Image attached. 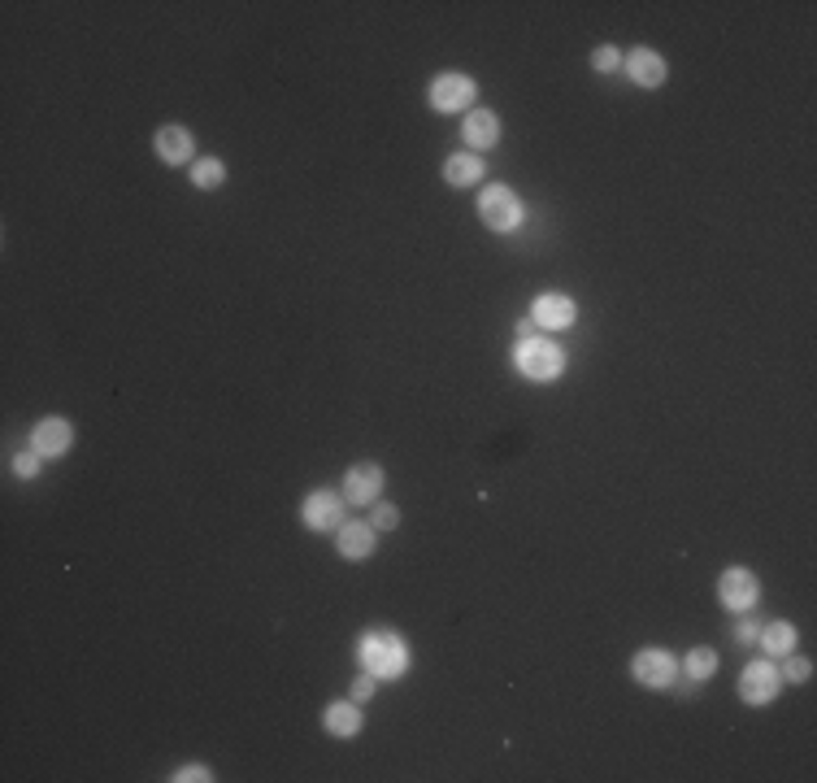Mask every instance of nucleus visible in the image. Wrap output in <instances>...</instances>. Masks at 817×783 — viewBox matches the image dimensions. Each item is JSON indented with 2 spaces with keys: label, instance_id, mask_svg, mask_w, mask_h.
<instances>
[{
  "label": "nucleus",
  "instance_id": "obj_13",
  "mask_svg": "<svg viewBox=\"0 0 817 783\" xmlns=\"http://www.w3.org/2000/svg\"><path fill=\"white\" fill-rule=\"evenodd\" d=\"M622 66H626V74H631V83H639V87H661L665 83V57L652 53V48H635Z\"/></svg>",
  "mask_w": 817,
  "mask_h": 783
},
{
  "label": "nucleus",
  "instance_id": "obj_10",
  "mask_svg": "<svg viewBox=\"0 0 817 783\" xmlns=\"http://www.w3.org/2000/svg\"><path fill=\"white\" fill-rule=\"evenodd\" d=\"M70 444H74V427L66 418H44L31 427V449L40 457H61L70 453Z\"/></svg>",
  "mask_w": 817,
  "mask_h": 783
},
{
  "label": "nucleus",
  "instance_id": "obj_16",
  "mask_svg": "<svg viewBox=\"0 0 817 783\" xmlns=\"http://www.w3.org/2000/svg\"><path fill=\"white\" fill-rule=\"evenodd\" d=\"M444 174H448L452 188H474V183L487 174V166H483L479 153H457V157L444 161Z\"/></svg>",
  "mask_w": 817,
  "mask_h": 783
},
{
  "label": "nucleus",
  "instance_id": "obj_25",
  "mask_svg": "<svg viewBox=\"0 0 817 783\" xmlns=\"http://www.w3.org/2000/svg\"><path fill=\"white\" fill-rule=\"evenodd\" d=\"M592 66H596V70H618V66H622V53L605 44V48H596V53H592Z\"/></svg>",
  "mask_w": 817,
  "mask_h": 783
},
{
  "label": "nucleus",
  "instance_id": "obj_20",
  "mask_svg": "<svg viewBox=\"0 0 817 783\" xmlns=\"http://www.w3.org/2000/svg\"><path fill=\"white\" fill-rule=\"evenodd\" d=\"M678 670H687V679H691V683H705V679L713 675V670H718V653H713V649H691Z\"/></svg>",
  "mask_w": 817,
  "mask_h": 783
},
{
  "label": "nucleus",
  "instance_id": "obj_8",
  "mask_svg": "<svg viewBox=\"0 0 817 783\" xmlns=\"http://www.w3.org/2000/svg\"><path fill=\"white\" fill-rule=\"evenodd\" d=\"M778 683H783V675H778L770 662H752V666H744V675H739V696H744L748 705H770L778 696Z\"/></svg>",
  "mask_w": 817,
  "mask_h": 783
},
{
  "label": "nucleus",
  "instance_id": "obj_22",
  "mask_svg": "<svg viewBox=\"0 0 817 783\" xmlns=\"http://www.w3.org/2000/svg\"><path fill=\"white\" fill-rule=\"evenodd\" d=\"M787 657H791V653H787ZM778 675L791 679V683H804V679L813 675V662H809V657H791V662H787L783 670H778Z\"/></svg>",
  "mask_w": 817,
  "mask_h": 783
},
{
  "label": "nucleus",
  "instance_id": "obj_23",
  "mask_svg": "<svg viewBox=\"0 0 817 783\" xmlns=\"http://www.w3.org/2000/svg\"><path fill=\"white\" fill-rule=\"evenodd\" d=\"M14 475H22V479H35V475H40V453H35V449H22V453L14 457Z\"/></svg>",
  "mask_w": 817,
  "mask_h": 783
},
{
  "label": "nucleus",
  "instance_id": "obj_27",
  "mask_svg": "<svg viewBox=\"0 0 817 783\" xmlns=\"http://www.w3.org/2000/svg\"><path fill=\"white\" fill-rule=\"evenodd\" d=\"M374 683H379V679H374L370 670H366V675H361V679L353 683V701H366V696H374Z\"/></svg>",
  "mask_w": 817,
  "mask_h": 783
},
{
  "label": "nucleus",
  "instance_id": "obj_24",
  "mask_svg": "<svg viewBox=\"0 0 817 783\" xmlns=\"http://www.w3.org/2000/svg\"><path fill=\"white\" fill-rule=\"evenodd\" d=\"M757 636H761V623H757V618L739 614V623H735V640H739V644H757Z\"/></svg>",
  "mask_w": 817,
  "mask_h": 783
},
{
  "label": "nucleus",
  "instance_id": "obj_6",
  "mask_svg": "<svg viewBox=\"0 0 817 783\" xmlns=\"http://www.w3.org/2000/svg\"><path fill=\"white\" fill-rule=\"evenodd\" d=\"M635 679L644 683V688H670V683L678 679V662H674V653H665V649H644V653H635Z\"/></svg>",
  "mask_w": 817,
  "mask_h": 783
},
{
  "label": "nucleus",
  "instance_id": "obj_12",
  "mask_svg": "<svg viewBox=\"0 0 817 783\" xmlns=\"http://www.w3.org/2000/svg\"><path fill=\"white\" fill-rule=\"evenodd\" d=\"M374 540H379V531H374L370 522H339L335 549L344 553V557H353V562H361V557L374 553Z\"/></svg>",
  "mask_w": 817,
  "mask_h": 783
},
{
  "label": "nucleus",
  "instance_id": "obj_11",
  "mask_svg": "<svg viewBox=\"0 0 817 783\" xmlns=\"http://www.w3.org/2000/svg\"><path fill=\"white\" fill-rule=\"evenodd\" d=\"M574 314H578V305L570 301V296H561V292H544L531 305V322H535V327H544V331H565L574 322Z\"/></svg>",
  "mask_w": 817,
  "mask_h": 783
},
{
  "label": "nucleus",
  "instance_id": "obj_14",
  "mask_svg": "<svg viewBox=\"0 0 817 783\" xmlns=\"http://www.w3.org/2000/svg\"><path fill=\"white\" fill-rule=\"evenodd\" d=\"M153 144H157V157L166 161V166H183V161H192V148H196L187 127H161Z\"/></svg>",
  "mask_w": 817,
  "mask_h": 783
},
{
  "label": "nucleus",
  "instance_id": "obj_18",
  "mask_svg": "<svg viewBox=\"0 0 817 783\" xmlns=\"http://www.w3.org/2000/svg\"><path fill=\"white\" fill-rule=\"evenodd\" d=\"M757 644L770 657H787L791 649H796V627H791V623H770V627H761Z\"/></svg>",
  "mask_w": 817,
  "mask_h": 783
},
{
  "label": "nucleus",
  "instance_id": "obj_28",
  "mask_svg": "<svg viewBox=\"0 0 817 783\" xmlns=\"http://www.w3.org/2000/svg\"><path fill=\"white\" fill-rule=\"evenodd\" d=\"M531 335H535V322H531V318L518 322V340H531Z\"/></svg>",
  "mask_w": 817,
  "mask_h": 783
},
{
  "label": "nucleus",
  "instance_id": "obj_3",
  "mask_svg": "<svg viewBox=\"0 0 817 783\" xmlns=\"http://www.w3.org/2000/svg\"><path fill=\"white\" fill-rule=\"evenodd\" d=\"M479 218H483L492 231L509 235V231L522 227L526 209H522V201H518V196H513L509 188H483V192H479Z\"/></svg>",
  "mask_w": 817,
  "mask_h": 783
},
{
  "label": "nucleus",
  "instance_id": "obj_15",
  "mask_svg": "<svg viewBox=\"0 0 817 783\" xmlns=\"http://www.w3.org/2000/svg\"><path fill=\"white\" fill-rule=\"evenodd\" d=\"M461 135H465V144L470 148H492L500 140V122H496L492 109H474V114H465Z\"/></svg>",
  "mask_w": 817,
  "mask_h": 783
},
{
  "label": "nucleus",
  "instance_id": "obj_26",
  "mask_svg": "<svg viewBox=\"0 0 817 783\" xmlns=\"http://www.w3.org/2000/svg\"><path fill=\"white\" fill-rule=\"evenodd\" d=\"M170 779H179V783H196V779H200V783H205V779H213V775H209V766H196V762H192V766H179Z\"/></svg>",
  "mask_w": 817,
  "mask_h": 783
},
{
  "label": "nucleus",
  "instance_id": "obj_1",
  "mask_svg": "<svg viewBox=\"0 0 817 783\" xmlns=\"http://www.w3.org/2000/svg\"><path fill=\"white\" fill-rule=\"evenodd\" d=\"M357 657H361V666L370 670L374 679H400L409 670V644L396 636V631H366L357 644Z\"/></svg>",
  "mask_w": 817,
  "mask_h": 783
},
{
  "label": "nucleus",
  "instance_id": "obj_21",
  "mask_svg": "<svg viewBox=\"0 0 817 783\" xmlns=\"http://www.w3.org/2000/svg\"><path fill=\"white\" fill-rule=\"evenodd\" d=\"M396 522H400V509H396V505H387V501H374V522H370L374 531H392Z\"/></svg>",
  "mask_w": 817,
  "mask_h": 783
},
{
  "label": "nucleus",
  "instance_id": "obj_5",
  "mask_svg": "<svg viewBox=\"0 0 817 783\" xmlns=\"http://www.w3.org/2000/svg\"><path fill=\"white\" fill-rule=\"evenodd\" d=\"M718 601H722L726 609H735V614H748V609L761 601L757 575H752V570H744V566H731V570H726V575L718 579Z\"/></svg>",
  "mask_w": 817,
  "mask_h": 783
},
{
  "label": "nucleus",
  "instance_id": "obj_9",
  "mask_svg": "<svg viewBox=\"0 0 817 783\" xmlns=\"http://www.w3.org/2000/svg\"><path fill=\"white\" fill-rule=\"evenodd\" d=\"M300 518H305V527L313 531H335L339 522H344V496L339 492H313L305 496V505H300Z\"/></svg>",
  "mask_w": 817,
  "mask_h": 783
},
{
  "label": "nucleus",
  "instance_id": "obj_17",
  "mask_svg": "<svg viewBox=\"0 0 817 783\" xmlns=\"http://www.w3.org/2000/svg\"><path fill=\"white\" fill-rule=\"evenodd\" d=\"M322 723H326V731H331V736H339V740H344V736H357V731H361V710H357L353 701H335V705H326Z\"/></svg>",
  "mask_w": 817,
  "mask_h": 783
},
{
  "label": "nucleus",
  "instance_id": "obj_19",
  "mask_svg": "<svg viewBox=\"0 0 817 783\" xmlns=\"http://www.w3.org/2000/svg\"><path fill=\"white\" fill-rule=\"evenodd\" d=\"M192 183H196L200 192H213V188H222V183H226V166H222L218 157H200L196 166H192Z\"/></svg>",
  "mask_w": 817,
  "mask_h": 783
},
{
  "label": "nucleus",
  "instance_id": "obj_2",
  "mask_svg": "<svg viewBox=\"0 0 817 783\" xmlns=\"http://www.w3.org/2000/svg\"><path fill=\"white\" fill-rule=\"evenodd\" d=\"M513 362H518V370L526 379L548 383V379H557L565 370V348L557 340H548V335H531V340H518Z\"/></svg>",
  "mask_w": 817,
  "mask_h": 783
},
{
  "label": "nucleus",
  "instance_id": "obj_7",
  "mask_svg": "<svg viewBox=\"0 0 817 783\" xmlns=\"http://www.w3.org/2000/svg\"><path fill=\"white\" fill-rule=\"evenodd\" d=\"M383 492V466L379 462H357L344 475V501L348 505H374Z\"/></svg>",
  "mask_w": 817,
  "mask_h": 783
},
{
  "label": "nucleus",
  "instance_id": "obj_4",
  "mask_svg": "<svg viewBox=\"0 0 817 783\" xmlns=\"http://www.w3.org/2000/svg\"><path fill=\"white\" fill-rule=\"evenodd\" d=\"M474 96H479L474 79H470V74H457V70L435 74V83H431V105L439 109V114H457V109H470Z\"/></svg>",
  "mask_w": 817,
  "mask_h": 783
}]
</instances>
